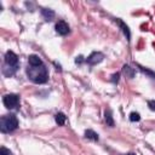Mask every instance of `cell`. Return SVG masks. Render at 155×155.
Masks as SVG:
<instances>
[{
	"instance_id": "obj_1",
	"label": "cell",
	"mask_w": 155,
	"mask_h": 155,
	"mask_svg": "<svg viewBox=\"0 0 155 155\" xmlns=\"http://www.w3.org/2000/svg\"><path fill=\"white\" fill-rule=\"evenodd\" d=\"M27 74H28V78L35 84H44L48 79L47 69L45 68L44 64L40 67H31V65H30V68L28 67Z\"/></svg>"
},
{
	"instance_id": "obj_2",
	"label": "cell",
	"mask_w": 155,
	"mask_h": 155,
	"mask_svg": "<svg viewBox=\"0 0 155 155\" xmlns=\"http://www.w3.org/2000/svg\"><path fill=\"white\" fill-rule=\"evenodd\" d=\"M17 127H18V120H17L16 115L8 114V115L1 116V119H0V131L2 133L12 132Z\"/></svg>"
},
{
	"instance_id": "obj_3",
	"label": "cell",
	"mask_w": 155,
	"mask_h": 155,
	"mask_svg": "<svg viewBox=\"0 0 155 155\" xmlns=\"http://www.w3.org/2000/svg\"><path fill=\"white\" fill-rule=\"evenodd\" d=\"M2 102H4V104H5L6 108L13 109V108H16V107L18 105V103H19V97H18L17 94H15V93L5 94L4 98H2Z\"/></svg>"
},
{
	"instance_id": "obj_4",
	"label": "cell",
	"mask_w": 155,
	"mask_h": 155,
	"mask_svg": "<svg viewBox=\"0 0 155 155\" xmlns=\"http://www.w3.org/2000/svg\"><path fill=\"white\" fill-rule=\"evenodd\" d=\"M103 58H104V54L102 53V52H92L85 61H86V63L87 64H90V65H96V64H98V63H101L102 61H103Z\"/></svg>"
},
{
	"instance_id": "obj_5",
	"label": "cell",
	"mask_w": 155,
	"mask_h": 155,
	"mask_svg": "<svg viewBox=\"0 0 155 155\" xmlns=\"http://www.w3.org/2000/svg\"><path fill=\"white\" fill-rule=\"evenodd\" d=\"M17 62H18L17 54L12 51H7L5 54V63L7 65H11V67H17Z\"/></svg>"
},
{
	"instance_id": "obj_6",
	"label": "cell",
	"mask_w": 155,
	"mask_h": 155,
	"mask_svg": "<svg viewBox=\"0 0 155 155\" xmlns=\"http://www.w3.org/2000/svg\"><path fill=\"white\" fill-rule=\"evenodd\" d=\"M54 28H56V31L58 34H61V35H67L69 33V25L64 21H58L56 23V27Z\"/></svg>"
},
{
	"instance_id": "obj_7",
	"label": "cell",
	"mask_w": 155,
	"mask_h": 155,
	"mask_svg": "<svg viewBox=\"0 0 155 155\" xmlns=\"http://www.w3.org/2000/svg\"><path fill=\"white\" fill-rule=\"evenodd\" d=\"M115 22H116V23L120 25V28H121V30L124 31V34H125L126 39L130 41V39H131V33H130V29H128V27H127V25H126V24H125V23H124V22H122L120 18H116V19H115Z\"/></svg>"
},
{
	"instance_id": "obj_8",
	"label": "cell",
	"mask_w": 155,
	"mask_h": 155,
	"mask_svg": "<svg viewBox=\"0 0 155 155\" xmlns=\"http://www.w3.org/2000/svg\"><path fill=\"white\" fill-rule=\"evenodd\" d=\"M28 62H29V64L31 67H40V65H42V61L36 54H30L28 57Z\"/></svg>"
},
{
	"instance_id": "obj_9",
	"label": "cell",
	"mask_w": 155,
	"mask_h": 155,
	"mask_svg": "<svg viewBox=\"0 0 155 155\" xmlns=\"http://www.w3.org/2000/svg\"><path fill=\"white\" fill-rule=\"evenodd\" d=\"M41 15L46 21H52V18L54 17V12L50 8H41Z\"/></svg>"
},
{
	"instance_id": "obj_10",
	"label": "cell",
	"mask_w": 155,
	"mask_h": 155,
	"mask_svg": "<svg viewBox=\"0 0 155 155\" xmlns=\"http://www.w3.org/2000/svg\"><path fill=\"white\" fill-rule=\"evenodd\" d=\"M104 119H105V122H107V125L109 126V127H113L114 126V120H113V116H111V111L108 109V110H105V113H104Z\"/></svg>"
},
{
	"instance_id": "obj_11",
	"label": "cell",
	"mask_w": 155,
	"mask_h": 155,
	"mask_svg": "<svg viewBox=\"0 0 155 155\" xmlns=\"http://www.w3.org/2000/svg\"><path fill=\"white\" fill-rule=\"evenodd\" d=\"M54 120H56V122H57L59 126H63V125L65 124L67 117H65V115H64L63 113H57L56 116H54Z\"/></svg>"
},
{
	"instance_id": "obj_12",
	"label": "cell",
	"mask_w": 155,
	"mask_h": 155,
	"mask_svg": "<svg viewBox=\"0 0 155 155\" xmlns=\"http://www.w3.org/2000/svg\"><path fill=\"white\" fill-rule=\"evenodd\" d=\"M85 137L88 138V139H91V140H94V142L98 140V134L94 131H92V130H86L85 131Z\"/></svg>"
},
{
	"instance_id": "obj_13",
	"label": "cell",
	"mask_w": 155,
	"mask_h": 155,
	"mask_svg": "<svg viewBox=\"0 0 155 155\" xmlns=\"http://www.w3.org/2000/svg\"><path fill=\"white\" fill-rule=\"evenodd\" d=\"M122 71H124V74H125L127 78H133V76H134V70H133V68H131L130 65H124V67H122Z\"/></svg>"
},
{
	"instance_id": "obj_14",
	"label": "cell",
	"mask_w": 155,
	"mask_h": 155,
	"mask_svg": "<svg viewBox=\"0 0 155 155\" xmlns=\"http://www.w3.org/2000/svg\"><path fill=\"white\" fill-rule=\"evenodd\" d=\"M130 120L132 121V122H134V121H139L140 120V115L138 114V113H131L130 114Z\"/></svg>"
},
{
	"instance_id": "obj_15",
	"label": "cell",
	"mask_w": 155,
	"mask_h": 155,
	"mask_svg": "<svg viewBox=\"0 0 155 155\" xmlns=\"http://www.w3.org/2000/svg\"><path fill=\"white\" fill-rule=\"evenodd\" d=\"M0 155H13L7 148H5V147H1L0 148Z\"/></svg>"
},
{
	"instance_id": "obj_16",
	"label": "cell",
	"mask_w": 155,
	"mask_h": 155,
	"mask_svg": "<svg viewBox=\"0 0 155 155\" xmlns=\"http://www.w3.org/2000/svg\"><path fill=\"white\" fill-rule=\"evenodd\" d=\"M139 68H140V70H142L143 73H145V74L150 75L153 79H155V73H153V71H150V70H148V69H144V68H143V67H140V65H139Z\"/></svg>"
},
{
	"instance_id": "obj_17",
	"label": "cell",
	"mask_w": 155,
	"mask_h": 155,
	"mask_svg": "<svg viewBox=\"0 0 155 155\" xmlns=\"http://www.w3.org/2000/svg\"><path fill=\"white\" fill-rule=\"evenodd\" d=\"M119 76H120V74L119 73H116V74H113L111 75V81L115 84V82H117L119 81Z\"/></svg>"
},
{
	"instance_id": "obj_18",
	"label": "cell",
	"mask_w": 155,
	"mask_h": 155,
	"mask_svg": "<svg viewBox=\"0 0 155 155\" xmlns=\"http://www.w3.org/2000/svg\"><path fill=\"white\" fill-rule=\"evenodd\" d=\"M148 107H149L151 110L155 111V101H149V102H148Z\"/></svg>"
},
{
	"instance_id": "obj_19",
	"label": "cell",
	"mask_w": 155,
	"mask_h": 155,
	"mask_svg": "<svg viewBox=\"0 0 155 155\" xmlns=\"http://www.w3.org/2000/svg\"><path fill=\"white\" fill-rule=\"evenodd\" d=\"M82 61H84V57H82V56H79V57H76V59H75V63H79V64H80Z\"/></svg>"
},
{
	"instance_id": "obj_20",
	"label": "cell",
	"mask_w": 155,
	"mask_h": 155,
	"mask_svg": "<svg viewBox=\"0 0 155 155\" xmlns=\"http://www.w3.org/2000/svg\"><path fill=\"white\" fill-rule=\"evenodd\" d=\"M126 155H136L134 153H128V154H126Z\"/></svg>"
}]
</instances>
